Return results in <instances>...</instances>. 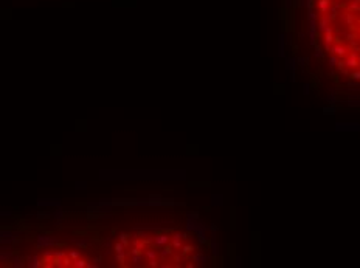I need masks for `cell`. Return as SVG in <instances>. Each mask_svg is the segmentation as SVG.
<instances>
[{"label":"cell","mask_w":360,"mask_h":268,"mask_svg":"<svg viewBox=\"0 0 360 268\" xmlns=\"http://www.w3.org/2000/svg\"><path fill=\"white\" fill-rule=\"evenodd\" d=\"M36 245L39 248H50V246H58L59 245V239L48 236V234H39L36 239Z\"/></svg>","instance_id":"cell-1"},{"label":"cell","mask_w":360,"mask_h":268,"mask_svg":"<svg viewBox=\"0 0 360 268\" xmlns=\"http://www.w3.org/2000/svg\"><path fill=\"white\" fill-rule=\"evenodd\" d=\"M171 242V236H168V234H157V236H152V243L155 245V246H165V245H168Z\"/></svg>","instance_id":"cell-2"},{"label":"cell","mask_w":360,"mask_h":268,"mask_svg":"<svg viewBox=\"0 0 360 268\" xmlns=\"http://www.w3.org/2000/svg\"><path fill=\"white\" fill-rule=\"evenodd\" d=\"M185 239H186V234H182V232L174 234V236L171 237V245H172V248L180 249V248H182V245H183V240H185Z\"/></svg>","instance_id":"cell-3"},{"label":"cell","mask_w":360,"mask_h":268,"mask_svg":"<svg viewBox=\"0 0 360 268\" xmlns=\"http://www.w3.org/2000/svg\"><path fill=\"white\" fill-rule=\"evenodd\" d=\"M25 260H27V266H30V268H39V266H44V260H42V259H39L37 256H34V257H27Z\"/></svg>","instance_id":"cell-4"},{"label":"cell","mask_w":360,"mask_h":268,"mask_svg":"<svg viewBox=\"0 0 360 268\" xmlns=\"http://www.w3.org/2000/svg\"><path fill=\"white\" fill-rule=\"evenodd\" d=\"M11 259H13V251H11V248L10 249H0V262H11Z\"/></svg>","instance_id":"cell-5"},{"label":"cell","mask_w":360,"mask_h":268,"mask_svg":"<svg viewBox=\"0 0 360 268\" xmlns=\"http://www.w3.org/2000/svg\"><path fill=\"white\" fill-rule=\"evenodd\" d=\"M329 51L334 53V56H340V57H343L346 54V48L343 45H334V47H331Z\"/></svg>","instance_id":"cell-6"},{"label":"cell","mask_w":360,"mask_h":268,"mask_svg":"<svg viewBox=\"0 0 360 268\" xmlns=\"http://www.w3.org/2000/svg\"><path fill=\"white\" fill-rule=\"evenodd\" d=\"M131 260H132V265H134V266H141V262L145 260V254H141V253L131 254Z\"/></svg>","instance_id":"cell-7"},{"label":"cell","mask_w":360,"mask_h":268,"mask_svg":"<svg viewBox=\"0 0 360 268\" xmlns=\"http://www.w3.org/2000/svg\"><path fill=\"white\" fill-rule=\"evenodd\" d=\"M25 265H27L25 259H22L20 256H13V259H11V266H14V268H22V266H25Z\"/></svg>","instance_id":"cell-8"},{"label":"cell","mask_w":360,"mask_h":268,"mask_svg":"<svg viewBox=\"0 0 360 268\" xmlns=\"http://www.w3.org/2000/svg\"><path fill=\"white\" fill-rule=\"evenodd\" d=\"M194 262H196V265H205V262H208V257L203 253H197L194 256Z\"/></svg>","instance_id":"cell-9"},{"label":"cell","mask_w":360,"mask_h":268,"mask_svg":"<svg viewBox=\"0 0 360 268\" xmlns=\"http://www.w3.org/2000/svg\"><path fill=\"white\" fill-rule=\"evenodd\" d=\"M124 262H126V253H124V251H121V253H116V256H115V260H113V265H116V263L123 265Z\"/></svg>","instance_id":"cell-10"},{"label":"cell","mask_w":360,"mask_h":268,"mask_svg":"<svg viewBox=\"0 0 360 268\" xmlns=\"http://www.w3.org/2000/svg\"><path fill=\"white\" fill-rule=\"evenodd\" d=\"M145 257H146L148 260H151V259H158V251H157V249H152V248H149V249H146V254H145Z\"/></svg>","instance_id":"cell-11"},{"label":"cell","mask_w":360,"mask_h":268,"mask_svg":"<svg viewBox=\"0 0 360 268\" xmlns=\"http://www.w3.org/2000/svg\"><path fill=\"white\" fill-rule=\"evenodd\" d=\"M53 257H54V251H45L44 253V256H42V260L47 263V262H53Z\"/></svg>","instance_id":"cell-12"},{"label":"cell","mask_w":360,"mask_h":268,"mask_svg":"<svg viewBox=\"0 0 360 268\" xmlns=\"http://www.w3.org/2000/svg\"><path fill=\"white\" fill-rule=\"evenodd\" d=\"M85 262H87V260H84V259L78 257V259L72 260V265H73L75 268H84V266H85Z\"/></svg>","instance_id":"cell-13"},{"label":"cell","mask_w":360,"mask_h":268,"mask_svg":"<svg viewBox=\"0 0 360 268\" xmlns=\"http://www.w3.org/2000/svg\"><path fill=\"white\" fill-rule=\"evenodd\" d=\"M75 245H78L79 248H85V246H89V240L87 239H75V240H72Z\"/></svg>","instance_id":"cell-14"},{"label":"cell","mask_w":360,"mask_h":268,"mask_svg":"<svg viewBox=\"0 0 360 268\" xmlns=\"http://www.w3.org/2000/svg\"><path fill=\"white\" fill-rule=\"evenodd\" d=\"M146 243H148V242H146V239H145V240H140V239H137V237H135V239H134V242H132V245H134V246H137L138 249H143V248L146 246Z\"/></svg>","instance_id":"cell-15"},{"label":"cell","mask_w":360,"mask_h":268,"mask_svg":"<svg viewBox=\"0 0 360 268\" xmlns=\"http://www.w3.org/2000/svg\"><path fill=\"white\" fill-rule=\"evenodd\" d=\"M295 67H297L295 61H293V59H290V61H289V64H287V68H289V70H290V73H292V81L295 79Z\"/></svg>","instance_id":"cell-16"},{"label":"cell","mask_w":360,"mask_h":268,"mask_svg":"<svg viewBox=\"0 0 360 268\" xmlns=\"http://www.w3.org/2000/svg\"><path fill=\"white\" fill-rule=\"evenodd\" d=\"M67 256H68L72 260H75V259L81 257V251H78V249H70V251L67 253Z\"/></svg>","instance_id":"cell-17"},{"label":"cell","mask_w":360,"mask_h":268,"mask_svg":"<svg viewBox=\"0 0 360 268\" xmlns=\"http://www.w3.org/2000/svg\"><path fill=\"white\" fill-rule=\"evenodd\" d=\"M171 254H172V249H171V248H168L166 245H165V248H163V249L160 251V256H162L163 259H166V257H169Z\"/></svg>","instance_id":"cell-18"},{"label":"cell","mask_w":360,"mask_h":268,"mask_svg":"<svg viewBox=\"0 0 360 268\" xmlns=\"http://www.w3.org/2000/svg\"><path fill=\"white\" fill-rule=\"evenodd\" d=\"M119 242L124 243V245L128 246V245H129V236H128L126 232H121V234H119Z\"/></svg>","instance_id":"cell-19"},{"label":"cell","mask_w":360,"mask_h":268,"mask_svg":"<svg viewBox=\"0 0 360 268\" xmlns=\"http://www.w3.org/2000/svg\"><path fill=\"white\" fill-rule=\"evenodd\" d=\"M124 248H126V245L121 243V242L115 243V253H121V251H124Z\"/></svg>","instance_id":"cell-20"},{"label":"cell","mask_w":360,"mask_h":268,"mask_svg":"<svg viewBox=\"0 0 360 268\" xmlns=\"http://www.w3.org/2000/svg\"><path fill=\"white\" fill-rule=\"evenodd\" d=\"M193 249H194L193 245H182V251H183L185 254H186V253H191Z\"/></svg>","instance_id":"cell-21"},{"label":"cell","mask_w":360,"mask_h":268,"mask_svg":"<svg viewBox=\"0 0 360 268\" xmlns=\"http://www.w3.org/2000/svg\"><path fill=\"white\" fill-rule=\"evenodd\" d=\"M70 265H72V259H70L68 256L64 257V259H62V266H70Z\"/></svg>","instance_id":"cell-22"},{"label":"cell","mask_w":360,"mask_h":268,"mask_svg":"<svg viewBox=\"0 0 360 268\" xmlns=\"http://www.w3.org/2000/svg\"><path fill=\"white\" fill-rule=\"evenodd\" d=\"M349 76H351L354 81H360V70H358V71H352Z\"/></svg>","instance_id":"cell-23"},{"label":"cell","mask_w":360,"mask_h":268,"mask_svg":"<svg viewBox=\"0 0 360 268\" xmlns=\"http://www.w3.org/2000/svg\"><path fill=\"white\" fill-rule=\"evenodd\" d=\"M337 64H338V59H337V56H332V57L329 59V65H331V67H335Z\"/></svg>","instance_id":"cell-24"},{"label":"cell","mask_w":360,"mask_h":268,"mask_svg":"<svg viewBox=\"0 0 360 268\" xmlns=\"http://www.w3.org/2000/svg\"><path fill=\"white\" fill-rule=\"evenodd\" d=\"M67 254L64 253V251H54V257H58V259H64Z\"/></svg>","instance_id":"cell-25"},{"label":"cell","mask_w":360,"mask_h":268,"mask_svg":"<svg viewBox=\"0 0 360 268\" xmlns=\"http://www.w3.org/2000/svg\"><path fill=\"white\" fill-rule=\"evenodd\" d=\"M148 265H149V266H158V259H151V260H148Z\"/></svg>","instance_id":"cell-26"},{"label":"cell","mask_w":360,"mask_h":268,"mask_svg":"<svg viewBox=\"0 0 360 268\" xmlns=\"http://www.w3.org/2000/svg\"><path fill=\"white\" fill-rule=\"evenodd\" d=\"M348 87H357L355 90H360V82H357V84H355V82H349Z\"/></svg>","instance_id":"cell-27"},{"label":"cell","mask_w":360,"mask_h":268,"mask_svg":"<svg viewBox=\"0 0 360 268\" xmlns=\"http://www.w3.org/2000/svg\"><path fill=\"white\" fill-rule=\"evenodd\" d=\"M211 248H213V253H214V254H217V245H216V242H213V243H211Z\"/></svg>","instance_id":"cell-28"},{"label":"cell","mask_w":360,"mask_h":268,"mask_svg":"<svg viewBox=\"0 0 360 268\" xmlns=\"http://www.w3.org/2000/svg\"><path fill=\"white\" fill-rule=\"evenodd\" d=\"M303 93H304V95H307V93H309V84H306V85L303 87Z\"/></svg>","instance_id":"cell-29"},{"label":"cell","mask_w":360,"mask_h":268,"mask_svg":"<svg viewBox=\"0 0 360 268\" xmlns=\"http://www.w3.org/2000/svg\"><path fill=\"white\" fill-rule=\"evenodd\" d=\"M315 56H317V57H321V56H323V51H321L320 48H317V53H315Z\"/></svg>","instance_id":"cell-30"},{"label":"cell","mask_w":360,"mask_h":268,"mask_svg":"<svg viewBox=\"0 0 360 268\" xmlns=\"http://www.w3.org/2000/svg\"><path fill=\"white\" fill-rule=\"evenodd\" d=\"M85 268H95V265L90 263V260H87V262H85Z\"/></svg>","instance_id":"cell-31"},{"label":"cell","mask_w":360,"mask_h":268,"mask_svg":"<svg viewBox=\"0 0 360 268\" xmlns=\"http://www.w3.org/2000/svg\"><path fill=\"white\" fill-rule=\"evenodd\" d=\"M334 110H335L334 107H326V108H323V112H326V113H327V112H334Z\"/></svg>","instance_id":"cell-32"},{"label":"cell","mask_w":360,"mask_h":268,"mask_svg":"<svg viewBox=\"0 0 360 268\" xmlns=\"http://www.w3.org/2000/svg\"><path fill=\"white\" fill-rule=\"evenodd\" d=\"M54 217H62V211H61V209H58V211L54 212Z\"/></svg>","instance_id":"cell-33"},{"label":"cell","mask_w":360,"mask_h":268,"mask_svg":"<svg viewBox=\"0 0 360 268\" xmlns=\"http://www.w3.org/2000/svg\"><path fill=\"white\" fill-rule=\"evenodd\" d=\"M158 266H162V268H169L171 263H158Z\"/></svg>","instance_id":"cell-34"},{"label":"cell","mask_w":360,"mask_h":268,"mask_svg":"<svg viewBox=\"0 0 360 268\" xmlns=\"http://www.w3.org/2000/svg\"><path fill=\"white\" fill-rule=\"evenodd\" d=\"M37 215H39V217H45V215H48V214H47V212H44V211H41Z\"/></svg>","instance_id":"cell-35"},{"label":"cell","mask_w":360,"mask_h":268,"mask_svg":"<svg viewBox=\"0 0 360 268\" xmlns=\"http://www.w3.org/2000/svg\"><path fill=\"white\" fill-rule=\"evenodd\" d=\"M357 61H358V65H360V57H358V59H357Z\"/></svg>","instance_id":"cell-36"}]
</instances>
